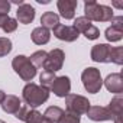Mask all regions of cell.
Returning <instances> with one entry per match:
<instances>
[{
  "label": "cell",
  "mask_w": 123,
  "mask_h": 123,
  "mask_svg": "<svg viewBox=\"0 0 123 123\" xmlns=\"http://www.w3.org/2000/svg\"><path fill=\"white\" fill-rule=\"evenodd\" d=\"M22 96H23V100L28 106L31 107H39L42 106L48 98H49V90L45 88V87H41V86H36L33 83H28L25 87H23V91H22Z\"/></svg>",
  "instance_id": "1"
},
{
  "label": "cell",
  "mask_w": 123,
  "mask_h": 123,
  "mask_svg": "<svg viewBox=\"0 0 123 123\" xmlns=\"http://www.w3.org/2000/svg\"><path fill=\"white\" fill-rule=\"evenodd\" d=\"M113 116V120L114 119H122V114H123V97L120 94H117L114 98H111L109 107H107Z\"/></svg>",
  "instance_id": "17"
},
{
  "label": "cell",
  "mask_w": 123,
  "mask_h": 123,
  "mask_svg": "<svg viewBox=\"0 0 123 123\" xmlns=\"http://www.w3.org/2000/svg\"><path fill=\"white\" fill-rule=\"evenodd\" d=\"M90 26H91V22H90L87 18H84V16L77 18V19L74 20V28L78 31V33H84Z\"/></svg>",
  "instance_id": "24"
},
{
  "label": "cell",
  "mask_w": 123,
  "mask_h": 123,
  "mask_svg": "<svg viewBox=\"0 0 123 123\" xmlns=\"http://www.w3.org/2000/svg\"><path fill=\"white\" fill-rule=\"evenodd\" d=\"M25 122L26 123H43V116L38 111V110H28L26 116H25Z\"/></svg>",
  "instance_id": "23"
},
{
  "label": "cell",
  "mask_w": 123,
  "mask_h": 123,
  "mask_svg": "<svg viewBox=\"0 0 123 123\" xmlns=\"http://www.w3.org/2000/svg\"><path fill=\"white\" fill-rule=\"evenodd\" d=\"M12 41L9 38H0V58L6 56L12 51Z\"/></svg>",
  "instance_id": "25"
},
{
  "label": "cell",
  "mask_w": 123,
  "mask_h": 123,
  "mask_svg": "<svg viewBox=\"0 0 123 123\" xmlns=\"http://www.w3.org/2000/svg\"><path fill=\"white\" fill-rule=\"evenodd\" d=\"M28 106H25V104H22L20 106V109L18 110V113L15 114V117H18L19 120H25V116H26V113H28Z\"/></svg>",
  "instance_id": "30"
},
{
  "label": "cell",
  "mask_w": 123,
  "mask_h": 123,
  "mask_svg": "<svg viewBox=\"0 0 123 123\" xmlns=\"http://www.w3.org/2000/svg\"><path fill=\"white\" fill-rule=\"evenodd\" d=\"M106 39L109 42H117L123 38V26L122 25H111L110 28L106 29V33H104Z\"/></svg>",
  "instance_id": "18"
},
{
  "label": "cell",
  "mask_w": 123,
  "mask_h": 123,
  "mask_svg": "<svg viewBox=\"0 0 123 123\" xmlns=\"http://www.w3.org/2000/svg\"><path fill=\"white\" fill-rule=\"evenodd\" d=\"M64 116V110L58 107V106H51L45 110L43 113V120L46 123H58L61 120V117Z\"/></svg>",
  "instance_id": "16"
},
{
  "label": "cell",
  "mask_w": 123,
  "mask_h": 123,
  "mask_svg": "<svg viewBox=\"0 0 123 123\" xmlns=\"http://www.w3.org/2000/svg\"><path fill=\"white\" fill-rule=\"evenodd\" d=\"M65 106L68 113L73 114H87L88 109H90V101L88 98H86L84 96H78V94H68L65 97Z\"/></svg>",
  "instance_id": "5"
},
{
  "label": "cell",
  "mask_w": 123,
  "mask_h": 123,
  "mask_svg": "<svg viewBox=\"0 0 123 123\" xmlns=\"http://www.w3.org/2000/svg\"><path fill=\"white\" fill-rule=\"evenodd\" d=\"M51 88H52V93L56 97H67L70 94V90H71V81L67 75L56 77L54 80Z\"/></svg>",
  "instance_id": "8"
},
{
  "label": "cell",
  "mask_w": 123,
  "mask_h": 123,
  "mask_svg": "<svg viewBox=\"0 0 123 123\" xmlns=\"http://www.w3.org/2000/svg\"><path fill=\"white\" fill-rule=\"evenodd\" d=\"M7 20H9V15H2L0 13V28H3Z\"/></svg>",
  "instance_id": "31"
},
{
  "label": "cell",
  "mask_w": 123,
  "mask_h": 123,
  "mask_svg": "<svg viewBox=\"0 0 123 123\" xmlns=\"http://www.w3.org/2000/svg\"><path fill=\"white\" fill-rule=\"evenodd\" d=\"M5 97H6V94H5V93H3L2 90H0V104H2V101L5 100Z\"/></svg>",
  "instance_id": "32"
},
{
  "label": "cell",
  "mask_w": 123,
  "mask_h": 123,
  "mask_svg": "<svg viewBox=\"0 0 123 123\" xmlns=\"http://www.w3.org/2000/svg\"><path fill=\"white\" fill-rule=\"evenodd\" d=\"M43 123H46V122H43Z\"/></svg>",
  "instance_id": "36"
},
{
  "label": "cell",
  "mask_w": 123,
  "mask_h": 123,
  "mask_svg": "<svg viewBox=\"0 0 123 123\" xmlns=\"http://www.w3.org/2000/svg\"><path fill=\"white\" fill-rule=\"evenodd\" d=\"M12 67L23 81H32L36 75V68L31 62V59L25 55H16L12 61Z\"/></svg>",
  "instance_id": "3"
},
{
  "label": "cell",
  "mask_w": 123,
  "mask_h": 123,
  "mask_svg": "<svg viewBox=\"0 0 123 123\" xmlns=\"http://www.w3.org/2000/svg\"><path fill=\"white\" fill-rule=\"evenodd\" d=\"M84 18H87L90 22H110L113 16V10L109 6L98 5L94 0H87L84 3Z\"/></svg>",
  "instance_id": "2"
},
{
  "label": "cell",
  "mask_w": 123,
  "mask_h": 123,
  "mask_svg": "<svg viewBox=\"0 0 123 123\" xmlns=\"http://www.w3.org/2000/svg\"><path fill=\"white\" fill-rule=\"evenodd\" d=\"M110 62H114L117 65H122L123 62V48L122 46H114L110 49Z\"/></svg>",
  "instance_id": "22"
},
{
  "label": "cell",
  "mask_w": 123,
  "mask_h": 123,
  "mask_svg": "<svg viewBox=\"0 0 123 123\" xmlns=\"http://www.w3.org/2000/svg\"><path fill=\"white\" fill-rule=\"evenodd\" d=\"M16 28H18V20L16 19H12V18H9V20L5 23V26L2 28L6 33H10V32H15L16 31Z\"/></svg>",
  "instance_id": "28"
},
{
  "label": "cell",
  "mask_w": 123,
  "mask_h": 123,
  "mask_svg": "<svg viewBox=\"0 0 123 123\" xmlns=\"http://www.w3.org/2000/svg\"><path fill=\"white\" fill-rule=\"evenodd\" d=\"M9 10H10V2H7V0H0V13L7 15Z\"/></svg>",
  "instance_id": "29"
},
{
  "label": "cell",
  "mask_w": 123,
  "mask_h": 123,
  "mask_svg": "<svg viewBox=\"0 0 123 123\" xmlns=\"http://www.w3.org/2000/svg\"><path fill=\"white\" fill-rule=\"evenodd\" d=\"M80 116L78 114H73V113H64V116L61 117V120L58 123H80Z\"/></svg>",
  "instance_id": "26"
},
{
  "label": "cell",
  "mask_w": 123,
  "mask_h": 123,
  "mask_svg": "<svg viewBox=\"0 0 123 123\" xmlns=\"http://www.w3.org/2000/svg\"><path fill=\"white\" fill-rule=\"evenodd\" d=\"M22 106V101L19 100V97L16 96H6L5 100L2 101V109L5 113H9V114H16L18 110L20 109Z\"/></svg>",
  "instance_id": "14"
},
{
  "label": "cell",
  "mask_w": 123,
  "mask_h": 123,
  "mask_svg": "<svg viewBox=\"0 0 123 123\" xmlns=\"http://www.w3.org/2000/svg\"><path fill=\"white\" fill-rule=\"evenodd\" d=\"M77 5H78L77 0H58V3H56L59 15L64 19H73L74 18Z\"/></svg>",
  "instance_id": "11"
},
{
  "label": "cell",
  "mask_w": 123,
  "mask_h": 123,
  "mask_svg": "<svg viewBox=\"0 0 123 123\" xmlns=\"http://www.w3.org/2000/svg\"><path fill=\"white\" fill-rule=\"evenodd\" d=\"M64 59H65V54L62 49H52L51 52H48V56H46V61L43 64V70L45 71H49V73H56L62 68V64H64Z\"/></svg>",
  "instance_id": "6"
},
{
  "label": "cell",
  "mask_w": 123,
  "mask_h": 123,
  "mask_svg": "<svg viewBox=\"0 0 123 123\" xmlns=\"http://www.w3.org/2000/svg\"><path fill=\"white\" fill-rule=\"evenodd\" d=\"M114 123H122V119H114Z\"/></svg>",
  "instance_id": "34"
},
{
  "label": "cell",
  "mask_w": 123,
  "mask_h": 123,
  "mask_svg": "<svg viewBox=\"0 0 123 123\" xmlns=\"http://www.w3.org/2000/svg\"><path fill=\"white\" fill-rule=\"evenodd\" d=\"M16 18L20 23L23 25H29L33 19H35V7L28 5V3H23L18 7L16 10Z\"/></svg>",
  "instance_id": "12"
},
{
  "label": "cell",
  "mask_w": 123,
  "mask_h": 123,
  "mask_svg": "<svg viewBox=\"0 0 123 123\" xmlns=\"http://www.w3.org/2000/svg\"><path fill=\"white\" fill-rule=\"evenodd\" d=\"M41 23H42V28L54 29L56 25H59V16L54 12H45L41 18Z\"/></svg>",
  "instance_id": "19"
},
{
  "label": "cell",
  "mask_w": 123,
  "mask_h": 123,
  "mask_svg": "<svg viewBox=\"0 0 123 123\" xmlns=\"http://www.w3.org/2000/svg\"><path fill=\"white\" fill-rule=\"evenodd\" d=\"M55 74L54 73H49V71H42L41 75H39V81H41V87H45V88H51L54 80H55Z\"/></svg>",
  "instance_id": "21"
},
{
  "label": "cell",
  "mask_w": 123,
  "mask_h": 123,
  "mask_svg": "<svg viewBox=\"0 0 123 123\" xmlns=\"http://www.w3.org/2000/svg\"><path fill=\"white\" fill-rule=\"evenodd\" d=\"M81 81H83V86L84 88L91 93V94H96L100 91L101 86H103V80H101V74H100V70L94 68V67H88L83 71L81 74Z\"/></svg>",
  "instance_id": "4"
},
{
  "label": "cell",
  "mask_w": 123,
  "mask_h": 123,
  "mask_svg": "<svg viewBox=\"0 0 123 123\" xmlns=\"http://www.w3.org/2000/svg\"><path fill=\"white\" fill-rule=\"evenodd\" d=\"M84 36H86L87 39H90V41H94V39H97V38L100 36V31H98V28H96L94 25H91V26L84 32Z\"/></svg>",
  "instance_id": "27"
},
{
  "label": "cell",
  "mask_w": 123,
  "mask_h": 123,
  "mask_svg": "<svg viewBox=\"0 0 123 123\" xmlns=\"http://www.w3.org/2000/svg\"><path fill=\"white\" fill-rule=\"evenodd\" d=\"M104 86H106V88L110 93L120 94L123 91V78H122V74L114 73V74L107 75V78L104 80Z\"/></svg>",
  "instance_id": "13"
},
{
  "label": "cell",
  "mask_w": 123,
  "mask_h": 123,
  "mask_svg": "<svg viewBox=\"0 0 123 123\" xmlns=\"http://www.w3.org/2000/svg\"><path fill=\"white\" fill-rule=\"evenodd\" d=\"M46 56H48V52H45V51H36V52H33L32 55H31V62L33 64V67L36 68V67H43V64H45V61H46Z\"/></svg>",
  "instance_id": "20"
},
{
  "label": "cell",
  "mask_w": 123,
  "mask_h": 123,
  "mask_svg": "<svg viewBox=\"0 0 123 123\" xmlns=\"http://www.w3.org/2000/svg\"><path fill=\"white\" fill-rule=\"evenodd\" d=\"M38 3H41V5H48L49 0H38Z\"/></svg>",
  "instance_id": "33"
},
{
  "label": "cell",
  "mask_w": 123,
  "mask_h": 123,
  "mask_svg": "<svg viewBox=\"0 0 123 123\" xmlns=\"http://www.w3.org/2000/svg\"><path fill=\"white\" fill-rule=\"evenodd\" d=\"M54 35L55 38H58L59 41H65V42H74L75 39H78L80 33L74 26H65V25H56L54 29Z\"/></svg>",
  "instance_id": "7"
},
{
  "label": "cell",
  "mask_w": 123,
  "mask_h": 123,
  "mask_svg": "<svg viewBox=\"0 0 123 123\" xmlns=\"http://www.w3.org/2000/svg\"><path fill=\"white\" fill-rule=\"evenodd\" d=\"M110 49L111 46L107 43H98L91 48V59L96 62H110Z\"/></svg>",
  "instance_id": "10"
},
{
  "label": "cell",
  "mask_w": 123,
  "mask_h": 123,
  "mask_svg": "<svg viewBox=\"0 0 123 123\" xmlns=\"http://www.w3.org/2000/svg\"><path fill=\"white\" fill-rule=\"evenodd\" d=\"M31 36H32V41H33V43H36V45H45V43H48V42H49V39H51L49 29H46V28H42V26H39V28H35V29L32 31Z\"/></svg>",
  "instance_id": "15"
},
{
  "label": "cell",
  "mask_w": 123,
  "mask_h": 123,
  "mask_svg": "<svg viewBox=\"0 0 123 123\" xmlns=\"http://www.w3.org/2000/svg\"><path fill=\"white\" fill-rule=\"evenodd\" d=\"M0 123H5V122H3V120H0Z\"/></svg>",
  "instance_id": "35"
},
{
  "label": "cell",
  "mask_w": 123,
  "mask_h": 123,
  "mask_svg": "<svg viewBox=\"0 0 123 123\" xmlns=\"http://www.w3.org/2000/svg\"><path fill=\"white\" fill-rule=\"evenodd\" d=\"M87 116L90 120L93 122H106V120H113V116L110 113V110L107 107H101V106H90Z\"/></svg>",
  "instance_id": "9"
}]
</instances>
